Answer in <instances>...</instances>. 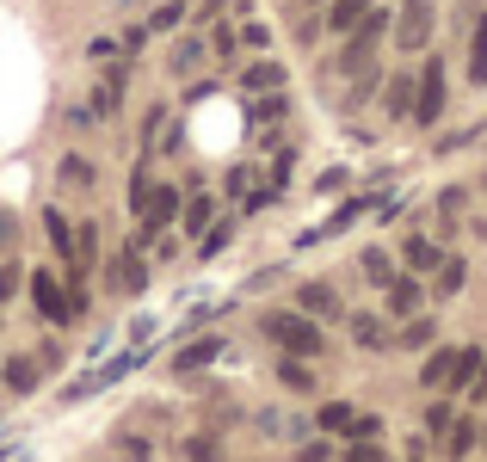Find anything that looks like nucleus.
<instances>
[{
	"instance_id": "11",
	"label": "nucleus",
	"mask_w": 487,
	"mask_h": 462,
	"mask_svg": "<svg viewBox=\"0 0 487 462\" xmlns=\"http://www.w3.org/2000/svg\"><path fill=\"white\" fill-rule=\"evenodd\" d=\"M420 302H426V296H420V284H413V278H395V284H389V309H395V315H407V321H413V315H420Z\"/></svg>"
},
{
	"instance_id": "36",
	"label": "nucleus",
	"mask_w": 487,
	"mask_h": 462,
	"mask_svg": "<svg viewBox=\"0 0 487 462\" xmlns=\"http://www.w3.org/2000/svg\"><path fill=\"white\" fill-rule=\"evenodd\" d=\"M185 450H192V462H216V444H210V438H192Z\"/></svg>"
},
{
	"instance_id": "2",
	"label": "nucleus",
	"mask_w": 487,
	"mask_h": 462,
	"mask_svg": "<svg viewBox=\"0 0 487 462\" xmlns=\"http://www.w3.org/2000/svg\"><path fill=\"white\" fill-rule=\"evenodd\" d=\"M426 37H432V0H401V19H395V43H401V56L426 50Z\"/></svg>"
},
{
	"instance_id": "1",
	"label": "nucleus",
	"mask_w": 487,
	"mask_h": 462,
	"mask_svg": "<svg viewBox=\"0 0 487 462\" xmlns=\"http://www.w3.org/2000/svg\"><path fill=\"white\" fill-rule=\"evenodd\" d=\"M259 327H265V340H278L290 357H315V351H321V327H315V315H302V309H290V315L278 309V315H265Z\"/></svg>"
},
{
	"instance_id": "14",
	"label": "nucleus",
	"mask_w": 487,
	"mask_h": 462,
	"mask_svg": "<svg viewBox=\"0 0 487 462\" xmlns=\"http://www.w3.org/2000/svg\"><path fill=\"white\" fill-rule=\"evenodd\" d=\"M352 340H358L365 351H389V333H382L376 315H352Z\"/></svg>"
},
{
	"instance_id": "19",
	"label": "nucleus",
	"mask_w": 487,
	"mask_h": 462,
	"mask_svg": "<svg viewBox=\"0 0 487 462\" xmlns=\"http://www.w3.org/2000/svg\"><path fill=\"white\" fill-rule=\"evenodd\" d=\"M463 284H469V265H463V259H444V265H438V296H457Z\"/></svg>"
},
{
	"instance_id": "3",
	"label": "nucleus",
	"mask_w": 487,
	"mask_h": 462,
	"mask_svg": "<svg viewBox=\"0 0 487 462\" xmlns=\"http://www.w3.org/2000/svg\"><path fill=\"white\" fill-rule=\"evenodd\" d=\"M413 117H420V123H438V117H444V62H438V56L420 68V99H413Z\"/></svg>"
},
{
	"instance_id": "32",
	"label": "nucleus",
	"mask_w": 487,
	"mask_h": 462,
	"mask_svg": "<svg viewBox=\"0 0 487 462\" xmlns=\"http://www.w3.org/2000/svg\"><path fill=\"white\" fill-rule=\"evenodd\" d=\"M346 462H382V450H376V438H358V444L346 450Z\"/></svg>"
},
{
	"instance_id": "8",
	"label": "nucleus",
	"mask_w": 487,
	"mask_h": 462,
	"mask_svg": "<svg viewBox=\"0 0 487 462\" xmlns=\"http://www.w3.org/2000/svg\"><path fill=\"white\" fill-rule=\"evenodd\" d=\"M413 99H420V81H413V74H395V81H389V93H382L389 117H413Z\"/></svg>"
},
{
	"instance_id": "39",
	"label": "nucleus",
	"mask_w": 487,
	"mask_h": 462,
	"mask_svg": "<svg viewBox=\"0 0 487 462\" xmlns=\"http://www.w3.org/2000/svg\"><path fill=\"white\" fill-rule=\"evenodd\" d=\"M475 395H487V364H482V382H475Z\"/></svg>"
},
{
	"instance_id": "40",
	"label": "nucleus",
	"mask_w": 487,
	"mask_h": 462,
	"mask_svg": "<svg viewBox=\"0 0 487 462\" xmlns=\"http://www.w3.org/2000/svg\"><path fill=\"white\" fill-rule=\"evenodd\" d=\"M302 6H321V0H302Z\"/></svg>"
},
{
	"instance_id": "16",
	"label": "nucleus",
	"mask_w": 487,
	"mask_h": 462,
	"mask_svg": "<svg viewBox=\"0 0 487 462\" xmlns=\"http://www.w3.org/2000/svg\"><path fill=\"white\" fill-rule=\"evenodd\" d=\"M401 259H407L413 271H438V265H444V253H438L432 240H407V247H401Z\"/></svg>"
},
{
	"instance_id": "20",
	"label": "nucleus",
	"mask_w": 487,
	"mask_h": 462,
	"mask_svg": "<svg viewBox=\"0 0 487 462\" xmlns=\"http://www.w3.org/2000/svg\"><path fill=\"white\" fill-rule=\"evenodd\" d=\"M278 376H284V388H296V395H315V376H309V364L284 357V364H278Z\"/></svg>"
},
{
	"instance_id": "23",
	"label": "nucleus",
	"mask_w": 487,
	"mask_h": 462,
	"mask_svg": "<svg viewBox=\"0 0 487 462\" xmlns=\"http://www.w3.org/2000/svg\"><path fill=\"white\" fill-rule=\"evenodd\" d=\"M118 284H123V290H142V284H148V271H142V253H136V247L118 259Z\"/></svg>"
},
{
	"instance_id": "7",
	"label": "nucleus",
	"mask_w": 487,
	"mask_h": 462,
	"mask_svg": "<svg viewBox=\"0 0 487 462\" xmlns=\"http://www.w3.org/2000/svg\"><path fill=\"white\" fill-rule=\"evenodd\" d=\"M296 309L315 315V321H327V315H340V296H334L327 284H302V290H296Z\"/></svg>"
},
{
	"instance_id": "27",
	"label": "nucleus",
	"mask_w": 487,
	"mask_h": 462,
	"mask_svg": "<svg viewBox=\"0 0 487 462\" xmlns=\"http://www.w3.org/2000/svg\"><path fill=\"white\" fill-rule=\"evenodd\" d=\"M444 444H451V457H463V450H475V426H469V419H457V426L444 432Z\"/></svg>"
},
{
	"instance_id": "28",
	"label": "nucleus",
	"mask_w": 487,
	"mask_h": 462,
	"mask_svg": "<svg viewBox=\"0 0 487 462\" xmlns=\"http://www.w3.org/2000/svg\"><path fill=\"white\" fill-rule=\"evenodd\" d=\"M365 278H376L382 290L395 284V271H389V253H376V247H370V253H365Z\"/></svg>"
},
{
	"instance_id": "13",
	"label": "nucleus",
	"mask_w": 487,
	"mask_h": 462,
	"mask_svg": "<svg viewBox=\"0 0 487 462\" xmlns=\"http://www.w3.org/2000/svg\"><path fill=\"white\" fill-rule=\"evenodd\" d=\"M216 351H223V340H198V346H185L179 357H173V370H179V376H192V370H204Z\"/></svg>"
},
{
	"instance_id": "18",
	"label": "nucleus",
	"mask_w": 487,
	"mask_h": 462,
	"mask_svg": "<svg viewBox=\"0 0 487 462\" xmlns=\"http://www.w3.org/2000/svg\"><path fill=\"white\" fill-rule=\"evenodd\" d=\"M352 419H358V413H352L346 401H327V407L315 413V426H321V432H352Z\"/></svg>"
},
{
	"instance_id": "31",
	"label": "nucleus",
	"mask_w": 487,
	"mask_h": 462,
	"mask_svg": "<svg viewBox=\"0 0 487 462\" xmlns=\"http://www.w3.org/2000/svg\"><path fill=\"white\" fill-rule=\"evenodd\" d=\"M19 284H25V271H19V265H12V259H6V265H0V302H6V296H12V290H19Z\"/></svg>"
},
{
	"instance_id": "10",
	"label": "nucleus",
	"mask_w": 487,
	"mask_h": 462,
	"mask_svg": "<svg viewBox=\"0 0 487 462\" xmlns=\"http://www.w3.org/2000/svg\"><path fill=\"white\" fill-rule=\"evenodd\" d=\"M0 382H6L12 395H31V388H37V357H6Z\"/></svg>"
},
{
	"instance_id": "24",
	"label": "nucleus",
	"mask_w": 487,
	"mask_h": 462,
	"mask_svg": "<svg viewBox=\"0 0 487 462\" xmlns=\"http://www.w3.org/2000/svg\"><path fill=\"white\" fill-rule=\"evenodd\" d=\"M247 112L259 117V123H278L290 106H284V93H259V99H247Z\"/></svg>"
},
{
	"instance_id": "22",
	"label": "nucleus",
	"mask_w": 487,
	"mask_h": 462,
	"mask_svg": "<svg viewBox=\"0 0 487 462\" xmlns=\"http://www.w3.org/2000/svg\"><path fill=\"white\" fill-rule=\"evenodd\" d=\"M93 253H99V229L87 223V229H75V271H87V265H93Z\"/></svg>"
},
{
	"instance_id": "6",
	"label": "nucleus",
	"mask_w": 487,
	"mask_h": 462,
	"mask_svg": "<svg viewBox=\"0 0 487 462\" xmlns=\"http://www.w3.org/2000/svg\"><path fill=\"white\" fill-rule=\"evenodd\" d=\"M370 12H376V0H334V6H327V25H334V31H346V37H352V31H358V25H365Z\"/></svg>"
},
{
	"instance_id": "26",
	"label": "nucleus",
	"mask_w": 487,
	"mask_h": 462,
	"mask_svg": "<svg viewBox=\"0 0 487 462\" xmlns=\"http://www.w3.org/2000/svg\"><path fill=\"white\" fill-rule=\"evenodd\" d=\"M198 56H204V43H198V37L173 43V68H179V74H192V68H198Z\"/></svg>"
},
{
	"instance_id": "38",
	"label": "nucleus",
	"mask_w": 487,
	"mask_h": 462,
	"mask_svg": "<svg viewBox=\"0 0 487 462\" xmlns=\"http://www.w3.org/2000/svg\"><path fill=\"white\" fill-rule=\"evenodd\" d=\"M223 6H241V0H204V19H216Z\"/></svg>"
},
{
	"instance_id": "35",
	"label": "nucleus",
	"mask_w": 487,
	"mask_h": 462,
	"mask_svg": "<svg viewBox=\"0 0 487 462\" xmlns=\"http://www.w3.org/2000/svg\"><path fill=\"white\" fill-rule=\"evenodd\" d=\"M352 432H358V438H382V419H370V413H358V419H352Z\"/></svg>"
},
{
	"instance_id": "4",
	"label": "nucleus",
	"mask_w": 487,
	"mask_h": 462,
	"mask_svg": "<svg viewBox=\"0 0 487 462\" xmlns=\"http://www.w3.org/2000/svg\"><path fill=\"white\" fill-rule=\"evenodd\" d=\"M25 284H31V302H37L50 321H75V302H68V290L56 284V271H31Z\"/></svg>"
},
{
	"instance_id": "25",
	"label": "nucleus",
	"mask_w": 487,
	"mask_h": 462,
	"mask_svg": "<svg viewBox=\"0 0 487 462\" xmlns=\"http://www.w3.org/2000/svg\"><path fill=\"white\" fill-rule=\"evenodd\" d=\"M432 333H438V327H432V321H420V315H413V321H407V327H401V346H407V351H420V346H432Z\"/></svg>"
},
{
	"instance_id": "9",
	"label": "nucleus",
	"mask_w": 487,
	"mask_h": 462,
	"mask_svg": "<svg viewBox=\"0 0 487 462\" xmlns=\"http://www.w3.org/2000/svg\"><path fill=\"white\" fill-rule=\"evenodd\" d=\"M469 87H487V12L469 31Z\"/></svg>"
},
{
	"instance_id": "33",
	"label": "nucleus",
	"mask_w": 487,
	"mask_h": 462,
	"mask_svg": "<svg viewBox=\"0 0 487 462\" xmlns=\"http://www.w3.org/2000/svg\"><path fill=\"white\" fill-rule=\"evenodd\" d=\"M229 234H235L229 223H216V229L204 234V259H210V253H223V247H229Z\"/></svg>"
},
{
	"instance_id": "17",
	"label": "nucleus",
	"mask_w": 487,
	"mask_h": 462,
	"mask_svg": "<svg viewBox=\"0 0 487 462\" xmlns=\"http://www.w3.org/2000/svg\"><path fill=\"white\" fill-rule=\"evenodd\" d=\"M451 370H457V351H432L420 382H426V388H451Z\"/></svg>"
},
{
	"instance_id": "34",
	"label": "nucleus",
	"mask_w": 487,
	"mask_h": 462,
	"mask_svg": "<svg viewBox=\"0 0 487 462\" xmlns=\"http://www.w3.org/2000/svg\"><path fill=\"white\" fill-rule=\"evenodd\" d=\"M426 426H432V432H438V438H444V432H451V426H457V419H451V407H444V401H438V407H432V413H426Z\"/></svg>"
},
{
	"instance_id": "37",
	"label": "nucleus",
	"mask_w": 487,
	"mask_h": 462,
	"mask_svg": "<svg viewBox=\"0 0 487 462\" xmlns=\"http://www.w3.org/2000/svg\"><path fill=\"white\" fill-rule=\"evenodd\" d=\"M315 192H346V167H334V173H321V185Z\"/></svg>"
},
{
	"instance_id": "15",
	"label": "nucleus",
	"mask_w": 487,
	"mask_h": 462,
	"mask_svg": "<svg viewBox=\"0 0 487 462\" xmlns=\"http://www.w3.org/2000/svg\"><path fill=\"white\" fill-rule=\"evenodd\" d=\"M482 364H487L482 351H475V346H463V351H457V370H451V388H475Z\"/></svg>"
},
{
	"instance_id": "21",
	"label": "nucleus",
	"mask_w": 487,
	"mask_h": 462,
	"mask_svg": "<svg viewBox=\"0 0 487 462\" xmlns=\"http://www.w3.org/2000/svg\"><path fill=\"white\" fill-rule=\"evenodd\" d=\"M210 223H216V204H210V198H192V204H185V229L204 240V229H210Z\"/></svg>"
},
{
	"instance_id": "5",
	"label": "nucleus",
	"mask_w": 487,
	"mask_h": 462,
	"mask_svg": "<svg viewBox=\"0 0 487 462\" xmlns=\"http://www.w3.org/2000/svg\"><path fill=\"white\" fill-rule=\"evenodd\" d=\"M173 216H179V192H173V185H154L148 204H142V234H161Z\"/></svg>"
},
{
	"instance_id": "12",
	"label": "nucleus",
	"mask_w": 487,
	"mask_h": 462,
	"mask_svg": "<svg viewBox=\"0 0 487 462\" xmlns=\"http://www.w3.org/2000/svg\"><path fill=\"white\" fill-rule=\"evenodd\" d=\"M241 87L247 93H278V87H284V68H278V62H253L241 74Z\"/></svg>"
},
{
	"instance_id": "29",
	"label": "nucleus",
	"mask_w": 487,
	"mask_h": 462,
	"mask_svg": "<svg viewBox=\"0 0 487 462\" xmlns=\"http://www.w3.org/2000/svg\"><path fill=\"white\" fill-rule=\"evenodd\" d=\"M179 19H185V0H167V6L154 12V25H148V31H173Z\"/></svg>"
},
{
	"instance_id": "30",
	"label": "nucleus",
	"mask_w": 487,
	"mask_h": 462,
	"mask_svg": "<svg viewBox=\"0 0 487 462\" xmlns=\"http://www.w3.org/2000/svg\"><path fill=\"white\" fill-rule=\"evenodd\" d=\"M235 37H241L247 50H265V43H271V31H265L259 19H247V25H241V31H235Z\"/></svg>"
}]
</instances>
